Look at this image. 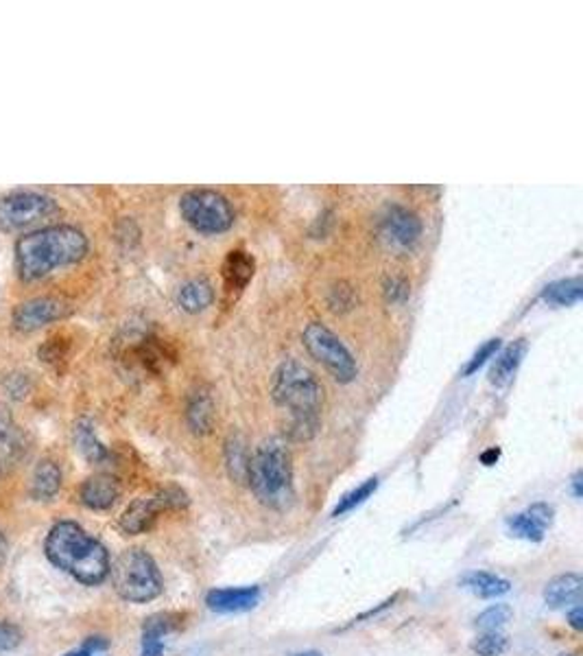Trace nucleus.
Returning a JSON list of instances; mask_svg holds the SVG:
<instances>
[{
	"label": "nucleus",
	"mask_w": 583,
	"mask_h": 656,
	"mask_svg": "<svg viewBox=\"0 0 583 656\" xmlns=\"http://www.w3.org/2000/svg\"><path fill=\"white\" fill-rule=\"evenodd\" d=\"M15 273L20 281L35 282L50 276L59 267L84 261L90 241L75 226H46L15 241Z\"/></svg>",
	"instance_id": "nucleus-1"
},
{
	"label": "nucleus",
	"mask_w": 583,
	"mask_h": 656,
	"mask_svg": "<svg viewBox=\"0 0 583 656\" xmlns=\"http://www.w3.org/2000/svg\"><path fill=\"white\" fill-rule=\"evenodd\" d=\"M273 401L288 411L287 436L296 442H306L317 433L322 411L323 387L304 364L287 359L273 372Z\"/></svg>",
	"instance_id": "nucleus-2"
},
{
	"label": "nucleus",
	"mask_w": 583,
	"mask_h": 656,
	"mask_svg": "<svg viewBox=\"0 0 583 656\" xmlns=\"http://www.w3.org/2000/svg\"><path fill=\"white\" fill-rule=\"evenodd\" d=\"M44 554L58 569L86 587H96L110 576V554L105 545L90 536L75 521H59L44 541Z\"/></svg>",
	"instance_id": "nucleus-3"
},
{
	"label": "nucleus",
	"mask_w": 583,
	"mask_h": 656,
	"mask_svg": "<svg viewBox=\"0 0 583 656\" xmlns=\"http://www.w3.org/2000/svg\"><path fill=\"white\" fill-rule=\"evenodd\" d=\"M247 482L254 490L256 499L267 508L285 513L291 508L293 497V464L287 442L280 438H269L258 444L251 453Z\"/></svg>",
	"instance_id": "nucleus-4"
},
{
	"label": "nucleus",
	"mask_w": 583,
	"mask_h": 656,
	"mask_svg": "<svg viewBox=\"0 0 583 656\" xmlns=\"http://www.w3.org/2000/svg\"><path fill=\"white\" fill-rule=\"evenodd\" d=\"M112 587L125 602L147 604L162 596L164 582L151 556L141 547L125 550L110 567Z\"/></svg>",
	"instance_id": "nucleus-5"
},
{
	"label": "nucleus",
	"mask_w": 583,
	"mask_h": 656,
	"mask_svg": "<svg viewBox=\"0 0 583 656\" xmlns=\"http://www.w3.org/2000/svg\"><path fill=\"white\" fill-rule=\"evenodd\" d=\"M179 213L201 235H223L234 226V208L225 195L210 189H195L179 198Z\"/></svg>",
	"instance_id": "nucleus-6"
},
{
	"label": "nucleus",
	"mask_w": 583,
	"mask_h": 656,
	"mask_svg": "<svg viewBox=\"0 0 583 656\" xmlns=\"http://www.w3.org/2000/svg\"><path fill=\"white\" fill-rule=\"evenodd\" d=\"M302 342L306 346L308 355L322 364L330 374H332L334 381L339 383H352L359 374V365H356V359L352 353L348 350L342 339L330 330L326 324L322 322H311L302 333Z\"/></svg>",
	"instance_id": "nucleus-7"
},
{
	"label": "nucleus",
	"mask_w": 583,
	"mask_h": 656,
	"mask_svg": "<svg viewBox=\"0 0 583 656\" xmlns=\"http://www.w3.org/2000/svg\"><path fill=\"white\" fill-rule=\"evenodd\" d=\"M59 213L58 199L38 190H14L0 195V232H20L53 219Z\"/></svg>",
	"instance_id": "nucleus-8"
},
{
	"label": "nucleus",
	"mask_w": 583,
	"mask_h": 656,
	"mask_svg": "<svg viewBox=\"0 0 583 656\" xmlns=\"http://www.w3.org/2000/svg\"><path fill=\"white\" fill-rule=\"evenodd\" d=\"M186 504H188V497L184 490H179L178 485H169V488L158 490L156 494L133 499L118 521V528L129 536L144 534L156 525L159 514L184 508Z\"/></svg>",
	"instance_id": "nucleus-9"
},
{
	"label": "nucleus",
	"mask_w": 583,
	"mask_h": 656,
	"mask_svg": "<svg viewBox=\"0 0 583 656\" xmlns=\"http://www.w3.org/2000/svg\"><path fill=\"white\" fill-rule=\"evenodd\" d=\"M70 313V307L66 302H61L58 298H31L20 302L18 307L14 309L12 322L18 330H24V333H31V330H38L42 327H49V324L59 322L66 315Z\"/></svg>",
	"instance_id": "nucleus-10"
},
{
	"label": "nucleus",
	"mask_w": 583,
	"mask_h": 656,
	"mask_svg": "<svg viewBox=\"0 0 583 656\" xmlns=\"http://www.w3.org/2000/svg\"><path fill=\"white\" fill-rule=\"evenodd\" d=\"M380 224H383V235L398 247L415 245L422 236L420 217L413 213L411 208H406V206H387L383 217H380Z\"/></svg>",
	"instance_id": "nucleus-11"
},
{
	"label": "nucleus",
	"mask_w": 583,
	"mask_h": 656,
	"mask_svg": "<svg viewBox=\"0 0 583 656\" xmlns=\"http://www.w3.org/2000/svg\"><path fill=\"white\" fill-rule=\"evenodd\" d=\"M29 442L18 422L14 420L12 410L0 405V477H5L27 453Z\"/></svg>",
	"instance_id": "nucleus-12"
},
{
	"label": "nucleus",
	"mask_w": 583,
	"mask_h": 656,
	"mask_svg": "<svg viewBox=\"0 0 583 656\" xmlns=\"http://www.w3.org/2000/svg\"><path fill=\"white\" fill-rule=\"evenodd\" d=\"M551 521H553V508L549 504H533L524 513L509 516L507 528L518 539L540 542L544 539V531L551 525Z\"/></svg>",
	"instance_id": "nucleus-13"
},
{
	"label": "nucleus",
	"mask_w": 583,
	"mask_h": 656,
	"mask_svg": "<svg viewBox=\"0 0 583 656\" xmlns=\"http://www.w3.org/2000/svg\"><path fill=\"white\" fill-rule=\"evenodd\" d=\"M118 497H121V482L107 473L92 475V477H87L79 488L81 504H84L86 508L96 510V513L110 510L118 501Z\"/></svg>",
	"instance_id": "nucleus-14"
},
{
	"label": "nucleus",
	"mask_w": 583,
	"mask_h": 656,
	"mask_svg": "<svg viewBox=\"0 0 583 656\" xmlns=\"http://www.w3.org/2000/svg\"><path fill=\"white\" fill-rule=\"evenodd\" d=\"M260 602V587H239V588H214L205 596V604L214 613H245L251 611Z\"/></svg>",
	"instance_id": "nucleus-15"
},
{
	"label": "nucleus",
	"mask_w": 583,
	"mask_h": 656,
	"mask_svg": "<svg viewBox=\"0 0 583 656\" xmlns=\"http://www.w3.org/2000/svg\"><path fill=\"white\" fill-rule=\"evenodd\" d=\"M221 272H223L225 291H228V293H241L242 289L250 285L251 278H254L256 261H254V256L250 254V252L236 247V250L228 252V256H225Z\"/></svg>",
	"instance_id": "nucleus-16"
},
{
	"label": "nucleus",
	"mask_w": 583,
	"mask_h": 656,
	"mask_svg": "<svg viewBox=\"0 0 583 656\" xmlns=\"http://www.w3.org/2000/svg\"><path fill=\"white\" fill-rule=\"evenodd\" d=\"M581 576L579 573H561V576L553 577L544 588V602L551 608H566V606H579L581 602Z\"/></svg>",
	"instance_id": "nucleus-17"
},
{
	"label": "nucleus",
	"mask_w": 583,
	"mask_h": 656,
	"mask_svg": "<svg viewBox=\"0 0 583 656\" xmlns=\"http://www.w3.org/2000/svg\"><path fill=\"white\" fill-rule=\"evenodd\" d=\"M186 422H188L190 431L195 436H205L213 431L214 425V401L208 390L199 387L190 394L188 402H186Z\"/></svg>",
	"instance_id": "nucleus-18"
},
{
	"label": "nucleus",
	"mask_w": 583,
	"mask_h": 656,
	"mask_svg": "<svg viewBox=\"0 0 583 656\" xmlns=\"http://www.w3.org/2000/svg\"><path fill=\"white\" fill-rule=\"evenodd\" d=\"M61 490V468L53 459H42L33 468L29 482V494L35 501H53Z\"/></svg>",
	"instance_id": "nucleus-19"
},
{
	"label": "nucleus",
	"mask_w": 583,
	"mask_h": 656,
	"mask_svg": "<svg viewBox=\"0 0 583 656\" xmlns=\"http://www.w3.org/2000/svg\"><path fill=\"white\" fill-rule=\"evenodd\" d=\"M214 302V289L204 278H193L184 282L178 291V304L186 313H201Z\"/></svg>",
	"instance_id": "nucleus-20"
},
{
	"label": "nucleus",
	"mask_w": 583,
	"mask_h": 656,
	"mask_svg": "<svg viewBox=\"0 0 583 656\" xmlns=\"http://www.w3.org/2000/svg\"><path fill=\"white\" fill-rule=\"evenodd\" d=\"M461 587L468 588L469 593H474V596H478L483 599H494V597L505 596V593H509L512 582L496 576V573L469 571L461 577Z\"/></svg>",
	"instance_id": "nucleus-21"
},
{
	"label": "nucleus",
	"mask_w": 583,
	"mask_h": 656,
	"mask_svg": "<svg viewBox=\"0 0 583 656\" xmlns=\"http://www.w3.org/2000/svg\"><path fill=\"white\" fill-rule=\"evenodd\" d=\"M250 459L251 453L247 448V440L241 436V433H230L228 440H225V467H228V473L232 482L245 484L247 473H250Z\"/></svg>",
	"instance_id": "nucleus-22"
},
{
	"label": "nucleus",
	"mask_w": 583,
	"mask_h": 656,
	"mask_svg": "<svg viewBox=\"0 0 583 656\" xmlns=\"http://www.w3.org/2000/svg\"><path fill=\"white\" fill-rule=\"evenodd\" d=\"M524 350H526L524 337L515 339L514 344H509L507 348L498 355L496 361H494L492 370H489V381H492L496 387L509 383L512 376L515 374V370H518L520 361L524 357Z\"/></svg>",
	"instance_id": "nucleus-23"
},
{
	"label": "nucleus",
	"mask_w": 583,
	"mask_h": 656,
	"mask_svg": "<svg viewBox=\"0 0 583 656\" xmlns=\"http://www.w3.org/2000/svg\"><path fill=\"white\" fill-rule=\"evenodd\" d=\"M171 614H153L142 628V654L141 656H164V637L175 628Z\"/></svg>",
	"instance_id": "nucleus-24"
},
{
	"label": "nucleus",
	"mask_w": 583,
	"mask_h": 656,
	"mask_svg": "<svg viewBox=\"0 0 583 656\" xmlns=\"http://www.w3.org/2000/svg\"><path fill=\"white\" fill-rule=\"evenodd\" d=\"M75 442H77V448L81 451V456H84L87 462L103 464V462H107V457H110L107 447L99 440V438H96L95 429H92V425L87 420H81L79 425H77Z\"/></svg>",
	"instance_id": "nucleus-25"
},
{
	"label": "nucleus",
	"mask_w": 583,
	"mask_h": 656,
	"mask_svg": "<svg viewBox=\"0 0 583 656\" xmlns=\"http://www.w3.org/2000/svg\"><path fill=\"white\" fill-rule=\"evenodd\" d=\"M583 296V285L581 278H561V281L551 282V285L544 287V293L542 298L546 302L557 304V307H570V304H577Z\"/></svg>",
	"instance_id": "nucleus-26"
},
{
	"label": "nucleus",
	"mask_w": 583,
	"mask_h": 656,
	"mask_svg": "<svg viewBox=\"0 0 583 656\" xmlns=\"http://www.w3.org/2000/svg\"><path fill=\"white\" fill-rule=\"evenodd\" d=\"M376 488H378V477H369L368 482L356 485L354 490H350L348 494H343V497L339 499V504L334 505L332 510V516H343L352 513L354 508H359L360 504H365V501L376 493Z\"/></svg>",
	"instance_id": "nucleus-27"
},
{
	"label": "nucleus",
	"mask_w": 583,
	"mask_h": 656,
	"mask_svg": "<svg viewBox=\"0 0 583 656\" xmlns=\"http://www.w3.org/2000/svg\"><path fill=\"white\" fill-rule=\"evenodd\" d=\"M509 642L500 630H489V633H483L481 637L474 639L472 650L474 654L478 656H503L507 652Z\"/></svg>",
	"instance_id": "nucleus-28"
},
{
	"label": "nucleus",
	"mask_w": 583,
	"mask_h": 656,
	"mask_svg": "<svg viewBox=\"0 0 583 656\" xmlns=\"http://www.w3.org/2000/svg\"><path fill=\"white\" fill-rule=\"evenodd\" d=\"M512 617H514L512 606H507V604H494V606H489L487 611H483L481 614H478L477 626L481 628L483 633H489V630H500L512 622Z\"/></svg>",
	"instance_id": "nucleus-29"
},
{
	"label": "nucleus",
	"mask_w": 583,
	"mask_h": 656,
	"mask_svg": "<svg viewBox=\"0 0 583 656\" xmlns=\"http://www.w3.org/2000/svg\"><path fill=\"white\" fill-rule=\"evenodd\" d=\"M498 348H500V339H498V337L487 339V342H485V344L481 346V348H478L477 353L472 355V359L468 361V365H466V368H463V374H466V376L474 374V372H477L478 368H481V365L485 364V361H487L489 357H492V355L496 353Z\"/></svg>",
	"instance_id": "nucleus-30"
},
{
	"label": "nucleus",
	"mask_w": 583,
	"mask_h": 656,
	"mask_svg": "<svg viewBox=\"0 0 583 656\" xmlns=\"http://www.w3.org/2000/svg\"><path fill=\"white\" fill-rule=\"evenodd\" d=\"M411 293V285L405 276H391L385 281V296L389 302H405Z\"/></svg>",
	"instance_id": "nucleus-31"
},
{
	"label": "nucleus",
	"mask_w": 583,
	"mask_h": 656,
	"mask_svg": "<svg viewBox=\"0 0 583 656\" xmlns=\"http://www.w3.org/2000/svg\"><path fill=\"white\" fill-rule=\"evenodd\" d=\"M20 643H23V630L15 624L0 622V654L12 652Z\"/></svg>",
	"instance_id": "nucleus-32"
},
{
	"label": "nucleus",
	"mask_w": 583,
	"mask_h": 656,
	"mask_svg": "<svg viewBox=\"0 0 583 656\" xmlns=\"http://www.w3.org/2000/svg\"><path fill=\"white\" fill-rule=\"evenodd\" d=\"M352 304H354L352 287L343 285L342 282V285L334 287L332 291H330V307H332L334 311H339V309H342V311L343 309H352Z\"/></svg>",
	"instance_id": "nucleus-33"
},
{
	"label": "nucleus",
	"mask_w": 583,
	"mask_h": 656,
	"mask_svg": "<svg viewBox=\"0 0 583 656\" xmlns=\"http://www.w3.org/2000/svg\"><path fill=\"white\" fill-rule=\"evenodd\" d=\"M29 379L24 374H12L5 379V390L9 392V396H14V399H24L29 392Z\"/></svg>",
	"instance_id": "nucleus-34"
},
{
	"label": "nucleus",
	"mask_w": 583,
	"mask_h": 656,
	"mask_svg": "<svg viewBox=\"0 0 583 656\" xmlns=\"http://www.w3.org/2000/svg\"><path fill=\"white\" fill-rule=\"evenodd\" d=\"M569 624H570V628L583 630V611H581V606H575L569 613Z\"/></svg>",
	"instance_id": "nucleus-35"
},
{
	"label": "nucleus",
	"mask_w": 583,
	"mask_h": 656,
	"mask_svg": "<svg viewBox=\"0 0 583 656\" xmlns=\"http://www.w3.org/2000/svg\"><path fill=\"white\" fill-rule=\"evenodd\" d=\"M498 457H500V451L496 447L487 448V451L481 453V464H485V467H494V464L498 462Z\"/></svg>",
	"instance_id": "nucleus-36"
},
{
	"label": "nucleus",
	"mask_w": 583,
	"mask_h": 656,
	"mask_svg": "<svg viewBox=\"0 0 583 656\" xmlns=\"http://www.w3.org/2000/svg\"><path fill=\"white\" fill-rule=\"evenodd\" d=\"M583 475L581 473H575V477H572V493H575L577 499L583 497Z\"/></svg>",
	"instance_id": "nucleus-37"
},
{
	"label": "nucleus",
	"mask_w": 583,
	"mask_h": 656,
	"mask_svg": "<svg viewBox=\"0 0 583 656\" xmlns=\"http://www.w3.org/2000/svg\"><path fill=\"white\" fill-rule=\"evenodd\" d=\"M64 656H95V652H92V650H90V648H87V645L84 643V645H81V648H79V650H72V652H68V654H64Z\"/></svg>",
	"instance_id": "nucleus-38"
},
{
	"label": "nucleus",
	"mask_w": 583,
	"mask_h": 656,
	"mask_svg": "<svg viewBox=\"0 0 583 656\" xmlns=\"http://www.w3.org/2000/svg\"><path fill=\"white\" fill-rule=\"evenodd\" d=\"M5 558H7V541H5V536L0 534V565L5 562Z\"/></svg>",
	"instance_id": "nucleus-39"
},
{
	"label": "nucleus",
	"mask_w": 583,
	"mask_h": 656,
	"mask_svg": "<svg viewBox=\"0 0 583 656\" xmlns=\"http://www.w3.org/2000/svg\"><path fill=\"white\" fill-rule=\"evenodd\" d=\"M293 656H322V652H317V650H306V652H297Z\"/></svg>",
	"instance_id": "nucleus-40"
}]
</instances>
